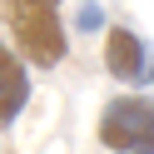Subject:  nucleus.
<instances>
[{"mask_svg": "<svg viewBox=\"0 0 154 154\" xmlns=\"http://www.w3.org/2000/svg\"><path fill=\"white\" fill-rule=\"evenodd\" d=\"M104 70L124 85V90H149L154 85V50L124 25L104 30Z\"/></svg>", "mask_w": 154, "mask_h": 154, "instance_id": "3", "label": "nucleus"}, {"mask_svg": "<svg viewBox=\"0 0 154 154\" xmlns=\"http://www.w3.org/2000/svg\"><path fill=\"white\" fill-rule=\"evenodd\" d=\"M75 25H80L85 35H94V30H104V10H100V0H85L80 10H75Z\"/></svg>", "mask_w": 154, "mask_h": 154, "instance_id": "5", "label": "nucleus"}, {"mask_svg": "<svg viewBox=\"0 0 154 154\" xmlns=\"http://www.w3.org/2000/svg\"><path fill=\"white\" fill-rule=\"evenodd\" d=\"M100 144L114 154H154V100L149 94H119L100 109Z\"/></svg>", "mask_w": 154, "mask_h": 154, "instance_id": "2", "label": "nucleus"}, {"mask_svg": "<svg viewBox=\"0 0 154 154\" xmlns=\"http://www.w3.org/2000/svg\"><path fill=\"white\" fill-rule=\"evenodd\" d=\"M30 104V70L15 50L0 45V129H10Z\"/></svg>", "mask_w": 154, "mask_h": 154, "instance_id": "4", "label": "nucleus"}, {"mask_svg": "<svg viewBox=\"0 0 154 154\" xmlns=\"http://www.w3.org/2000/svg\"><path fill=\"white\" fill-rule=\"evenodd\" d=\"M5 15H10V35L15 50L25 55L40 70H55L70 50L65 40V20H60V0H5Z\"/></svg>", "mask_w": 154, "mask_h": 154, "instance_id": "1", "label": "nucleus"}]
</instances>
